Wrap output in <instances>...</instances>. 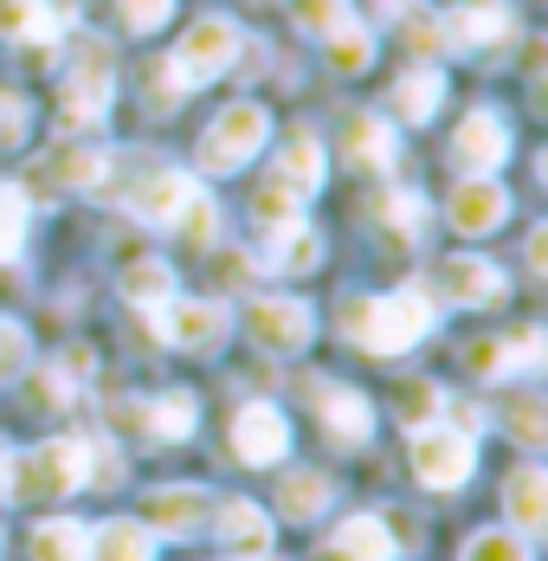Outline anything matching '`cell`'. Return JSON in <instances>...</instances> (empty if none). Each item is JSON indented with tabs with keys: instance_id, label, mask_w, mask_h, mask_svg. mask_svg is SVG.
I'll return each instance as SVG.
<instances>
[{
	"instance_id": "6da1fadb",
	"label": "cell",
	"mask_w": 548,
	"mask_h": 561,
	"mask_svg": "<svg viewBox=\"0 0 548 561\" xmlns=\"http://www.w3.org/2000/svg\"><path fill=\"white\" fill-rule=\"evenodd\" d=\"M342 336L355 342L362 355H407L413 342L433 336L438 323V290L433 284H400L393 297H349L335 310Z\"/></svg>"
},
{
	"instance_id": "7bdbcfd3",
	"label": "cell",
	"mask_w": 548,
	"mask_h": 561,
	"mask_svg": "<svg viewBox=\"0 0 548 561\" xmlns=\"http://www.w3.org/2000/svg\"><path fill=\"white\" fill-rule=\"evenodd\" d=\"M438 407H445V393H433V381H407V400H400V413H407L413 426L438 420Z\"/></svg>"
},
{
	"instance_id": "8fae6325",
	"label": "cell",
	"mask_w": 548,
	"mask_h": 561,
	"mask_svg": "<svg viewBox=\"0 0 548 561\" xmlns=\"http://www.w3.org/2000/svg\"><path fill=\"white\" fill-rule=\"evenodd\" d=\"M445 220H452V232H465V239L496 232V226L510 220V194H503V181H496V174H465V181L452 187V201H445Z\"/></svg>"
},
{
	"instance_id": "8992f818",
	"label": "cell",
	"mask_w": 548,
	"mask_h": 561,
	"mask_svg": "<svg viewBox=\"0 0 548 561\" xmlns=\"http://www.w3.org/2000/svg\"><path fill=\"white\" fill-rule=\"evenodd\" d=\"M413 478L426 484V491H458L471 471H478V446H471V433H458V426H445V420H426V426H413Z\"/></svg>"
},
{
	"instance_id": "e0dca14e",
	"label": "cell",
	"mask_w": 548,
	"mask_h": 561,
	"mask_svg": "<svg viewBox=\"0 0 548 561\" xmlns=\"http://www.w3.org/2000/svg\"><path fill=\"white\" fill-rule=\"evenodd\" d=\"M201 194V181L194 174H181V169H156L136 194H129V207H136V220H149V226H174L181 214H187V201Z\"/></svg>"
},
{
	"instance_id": "7402d4cb",
	"label": "cell",
	"mask_w": 548,
	"mask_h": 561,
	"mask_svg": "<svg viewBox=\"0 0 548 561\" xmlns=\"http://www.w3.org/2000/svg\"><path fill=\"white\" fill-rule=\"evenodd\" d=\"M323 510H329V478L310 471V465H290L284 484H277V516L284 523H317Z\"/></svg>"
},
{
	"instance_id": "681fc988",
	"label": "cell",
	"mask_w": 548,
	"mask_h": 561,
	"mask_svg": "<svg viewBox=\"0 0 548 561\" xmlns=\"http://www.w3.org/2000/svg\"><path fill=\"white\" fill-rule=\"evenodd\" d=\"M317 561H349V556H335V549H323V556H317Z\"/></svg>"
},
{
	"instance_id": "d6a6232c",
	"label": "cell",
	"mask_w": 548,
	"mask_h": 561,
	"mask_svg": "<svg viewBox=\"0 0 548 561\" xmlns=\"http://www.w3.org/2000/svg\"><path fill=\"white\" fill-rule=\"evenodd\" d=\"M503 426H510V439L516 446H543L548 439V413H543V393H510V413H503Z\"/></svg>"
},
{
	"instance_id": "c3c4849f",
	"label": "cell",
	"mask_w": 548,
	"mask_h": 561,
	"mask_svg": "<svg viewBox=\"0 0 548 561\" xmlns=\"http://www.w3.org/2000/svg\"><path fill=\"white\" fill-rule=\"evenodd\" d=\"M7 465H13V458H7V439H0V484H7Z\"/></svg>"
},
{
	"instance_id": "f907efd6",
	"label": "cell",
	"mask_w": 548,
	"mask_h": 561,
	"mask_svg": "<svg viewBox=\"0 0 548 561\" xmlns=\"http://www.w3.org/2000/svg\"><path fill=\"white\" fill-rule=\"evenodd\" d=\"M246 561H272V556H246Z\"/></svg>"
},
{
	"instance_id": "9a60e30c",
	"label": "cell",
	"mask_w": 548,
	"mask_h": 561,
	"mask_svg": "<svg viewBox=\"0 0 548 561\" xmlns=\"http://www.w3.org/2000/svg\"><path fill=\"white\" fill-rule=\"evenodd\" d=\"M201 523H207V491H194V484H162L142 504V529L149 536H194Z\"/></svg>"
},
{
	"instance_id": "60d3db41",
	"label": "cell",
	"mask_w": 548,
	"mask_h": 561,
	"mask_svg": "<svg viewBox=\"0 0 548 561\" xmlns=\"http://www.w3.org/2000/svg\"><path fill=\"white\" fill-rule=\"evenodd\" d=\"M214 226H219L214 201H207V194H194V201H187V214L174 220V232H187V245H214Z\"/></svg>"
},
{
	"instance_id": "83f0119b",
	"label": "cell",
	"mask_w": 548,
	"mask_h": 561,
	"mask_svg": "<svg viewBox=\"0 0 548 561\" xmlns=\"http://www.w3.org/2000/svg\"><path fill=\"white\" fill-rule=\"evenodd\" d=\"M329 549L349 561H393L400 549H393V529H387L381 516H349L335 536H329Z\"/></svg>"
},
{
	"instance_id": "8d00e7d4",
	"label": "cell",
	"mask_w": 548,
	"mask_h": 561,
	"mask_svg": "<svg viewBox=\"0 0 548 561\" xmlns=\"http://www.w3.org/2000/svg\"><path fill=\"white\" fill-rule=\"evenodd\" d=\"M381 220H387L393 239H407V245H413V239H420V226H426V207L400 187V194H387V201H381Z\"/></svg>"
},
{
	"instance_id": "7a4b0ae2",
	"label": "cell",
	"mask_w": 548,
	"mask_h": 561,
	"mask_svg": "<svg viewBox=\"0 0 548 561\" xmlns=\"http://www.w3.org/2000/svg\"><path fill=\"white\" fill-rule=\"evenodd\" d=\"M84 478H91V446L84 439H46V446H33L26 465H7V484L0 491L13 504H58Z\"/></svg>"
},
{
	"instance_id": "ee69618b",
	"label": "cell",
	"mask_w": 548,
	"mask_h": 561,
	"mask_svg": "<svg viewBox=\"0 0 548 561\" xmlns=\"http://www.w3.org/2000/svg\"><path fill=\"white\" fill-rule=\"evenodd\" d=\"M407 39H413L420 53H438V46H445V20L426 13V7H413V13H407Z\"/></svg>"
},
{
	"instance_id": "5b68a950",
	"label": "cell",
	"mask_w": 548,
	"mask_h": 561,
	"mask_svg": "<svg viewBox=\"0 0 548 561\" xmlns=\"http://www.w3.org/2000/svg\"><path fill=\"white\" fill-rule=\"evenodd\" d=\"M239 53H246V33H239L226 13H207V20H194V26L181 33V46H174L168 65H174V78H181L187 91H201V84H214Z\"/></svg>"
},
{
	"instance_id": "836d02e7",
	"label": "cell",
	"mask_w": 548,
	"mask_h": 561,
	"mask_svg": "<svg viewBox=\"0 0 548 561\" xmlns=\"http://www.w3.org/2000/svg\"><path fill=\"white\" fill-rule=\"evenodd\" d=\"M465 561H536V549H529V536H516V529H484V536L465 542Z\"/></svg>"
},
{
	"instance_id": "bcb514c9",
	"label": "cell",
	"mask_w": 548,
	"mask_h": 561,
	"mask_svg": "<svg viewBox=\"0 0 548 561\" xmlns=\"http://www.w3.org/2000/svg\"><path fill=\"white\" fill-rule=\"evenodd\" d=\"M246 278H252V259L226 252V259H219V284H246Z\"/></svg>"
},
{
	"instance_id": "30bf717a",
	"label": "cell",
	"mask_w": 548,
	"mask_h": 561,
	"mask_svg": "<svg viewBox=\"0 0 548 561\" xmlns=\"http://www.w3.org/2000/svg\"><path fill=\"white\" fill-rule=\"evenodd\" d=\"M104 174H110V156L104 149H91L84 136H65L53 156L39 162V194H91V187H104Z\"/></svg>"
},
{
	"instance_id": "603a6c76",
	"label": "cell",
	"mask_w": 548,
	"mask_h": 561,
	"mask_svg": "<svg viewBox=\"0 0 548 561\" xmlns=\"http://www.w3.org/2000/svg\"><path fill=\"white\" fill-rule=\"evenodd\" d=\"M272 245H265V265L272 272H284V278H304V272H317L323 265V239L310 232V226H277V232H265Z\"/></svg>"
},
{
	"instance_id": "52a82bcc",
	"label": "cell",
	"mask_w": 548,
	"mask_h": 561,
	"mask_svg": "<svg viewBox=\"0 0 548 561\" xmlns=\"http://www.w3.org/2000/svg\"><path fill=\"white\" fill-rule=\"evenodd\" d=\"M149 323H156V336L168 348H187V355H214L226 330H232V310L214 304V297H168L162 310H149Z\"/></svg>"
},
{
	"instance_id": "5bb4252c",
	"label": "cell",
	"mask_w": 548,
	"mask_h": 561,
	"mask_svg": "<svg viewBox=\"0 0 548 561\" xmlns=\"http://www.w3.org/2000/svg\"><path fill=\"white\" fill-rule=\"evenodd\" d=\"M510 33H516L510 0H458V7L445 13V39H452V46H503Z\"/></svg>"
},
{
	"instance_id": "f35d334b",
	"label": "cell",
	"mask_w": 548,
	"mask_h": 561,
	"mask_svg": "<svg viewBox=\"0 0 548 561\" xmlns=\"http://www.w3.org/2000/svg\"><path fill=\"white\" fill-rule=\"evenodd\" d=\"M290 13H297V26H304V33H317V39H323V33H335V26L349 20V0H290Z\"/></svg>"
},
{
	"instance_id": "ac0fdd59",
	"label": "cell",
	"mask_w": 548,
	"mask_h": 561,
	"mask_svg": "<svg viewBox=\"0 0 548 561\" xmlns=\"http://www.w3.org/2000/svg\"><path fill=\"white\" fill-rule=\"evenodd\" d=\"M342 162L362 169V174H387L400 162L393 123H381V116H349V129H342Z\"/></svg>"
},
{
	"instance_id": "f6af8a7d",
	"label": "cell",
	"mask_w": 548,
	"mask_h": 561,
	"mask_svg": "<svg viewBox=\"0 0 548 561\" xmlns=\"http://www.w3.org/2000/svg\"><path fill=\"white\" fill-rule=\"evenodd\" d=\"M465 362H471V375H484V381H503V342L496 336H478L465 348Z\"/></svg>"
},
{
	"instance_id": "d6986e66",
	"label": "cell",
	"mask_w": 548,
	"mask_h": 561,
	"mask_svg": "<svg viewBox=\"0 0 548 561\" xmlns=\"http://www.w3.org/2000/svg\"><path fill=\"white\" fill-rule=\"evenodd\" d=\"M503 510H510V529L516 536H543L548 529V471L543 465H523V471H510V484H503Z\"/></svg>"
},
{
	"instance_id": "9c48e42d",
	"label": "cell",
	"mask_w": 548,
	"mask_h": 561,
	"mask_svg": "<svg viewBox=\"0 0 548 561\" xmlns=\"http://www.w3.org/2000/svg\"><path fill=\"white\" fill-rule=\"evenodd\" d=\"M290 451V420L277 413L272 400H246L239 413H232V458L239 465H277Z\"/></svg>"
},
{
	"instance_id": "ab89813d",
	"label": "cell",
	"mask_w": 548,
	"mask_h": 561,
	"mask_svg": "<svg viewBox=\"0 0 548 561\" xmlns=\"http://www.w3.org/2000/svg\"><path fill=\"white\" fill-rule=\"evenodd\" d=\"M116 13H123L129 33H162L168 13H174V0H116Z\"/></svg>"
},
{
	"instance_id": "d590c367",
	"label": "cell",
	"mask_w": 548,
	"mask_h": 561,
	"mask_svg": "<svg viewBox=\"0 0 548 561\" xmlns=\"http://www.w3.org/2000/svg\"><path fill=\"white\" fill-rule=\"evenodd\" d=\"M26 368H33V342H26V330H20L13 317H0V388L20 381Z\"/></svg>"
},
{
	"instance_id": "d4e9b609",
	"label": "cell",
	"mask_w": 548,
	"mask_h": 561,
	"mask_svg": "<svg viewBox=\"0 0 548 561\" xmlns=\"http://www.w3.org/2000/svg\"><path fill=\"white\" fill-rule=\"evenodd\" d=\"M438 104H445V71H438V65H413V71L393 84V116H400V123H433Z\"/></svg>"
},
{
	"instance_id": "ffe728a7",
	"label": "cell",
	"mask_w": 548,
	"mask_h": 561,
	"mask_svg": "<svg viewBox=\"0 0 548 561\" xmlns=\"http://www.w3.org/2000/svg\"><path fill=\"white\" fill-rule=\"evenodd\" d=\"M323 174H329V156H323V136L317 129H290L284 136V149H277V181L290 187V194H317L323 187Z\"/></svg>"
},
{
	"instance_id": "4fadbf2b",
	"label": "cell",
	"mask_w": 548,
	"mask_h": 561,
	"mask_svg": "<svg viewBox=\"0 0 548 561\" xmlns=\"http://www.w3.org/2000/svg\"><path fill=\"white\" fill-rule=\"evenodd\" d=\"M452 162L465 174H496L510 162V123L496 111H471L458 123V136H452Z\"/></svg>"
},
{
	"instance_id": "b9f144b4",
	"label": "cell",
	"mask_w": 548,
	"mask_h": 561,
	"mask_svg": "<svg viewBox=\"0 0 548 561\" xmlns=\"http://www.w3.org/2000/svg\"><path fill=\"white\" fill-rule=\"evenodd\" d=\"M20 142H26V98L0 91V149H20Z\"/></svg>"
},
{
	"instance_id": "44dd1931",
	"label": "cell",
	"mask_w": 548,
	"mask_h": 561,
	"mask_svg": "<svg viewBox=\"0 0 548 561\" xmlns=\"http://www.w3.org/2000/svg\"><path fill=\"white\" fill-rule=\"evenodd\" d=\"M219 542L232 549V561L272 556V516L252 504V497H232V504L219 510Z\"/></svg>"
},
{
	"instance_id": "7c38bea8",
	"label": "cell",
	"mask_w": 548,
	"mask_h": 561,
	"mask_svg": "<svg viewBox=\"0 0 548 561\" xmlns=\"http://www.w3.org/2000/svg\"><path fill=\"white\" fill-rule=\"evenodd\" d=\"M438 290H445V304H458V310H491V304L510 297L503 272H496L491 259H478V252L445 259V265H438Z\"/></svg>"
},
{
	"instance_id": "4dcf8cb0",
	"label": "cell",
	"mask_w": 548,
	"mask_h": 561,
	"mask_svg": "<svg viewBox=\"0 0 548 561\" xmlns=\"http://www.w3.org/2000/svg\"><path fill=\"white\" fill-rule=\"evenodd\" d=\"M323 46H329V65H335V71H349V78H362V71L375 65V33H368L355 13H349L335 33H323Z\"/></svg>"
},
{
	"instance_id": "4316f807",
	"label": "cell",
	"mask_w": 548,
	"mask_h": 561,
	"mask_svg": "<svg viewBox=\"0 0 548 561\" xmlns=\"http://www.w3.org/2000/svg\"><path fill=\"white\" fill-rule=\"evenodd\" d=\"M84 561H156V536H149L142 523L116 516V523H104V529H91Z\"/></svg>"
},
{
	"instance_id": "7dc6e473",
	"label": "cell",
	"mask_w": 548,
	"mask_h": 561,
	"mask_svg": "<svg viewBox=\"0 0 548 561\" xmlns=\"http://www.w3.org/2000/svg\"><path fill=\"white\" fill-rule=\"evenodd\" d=\"M529 272H548V226L529 232Z\"/></svg>"
},
{
	"instance_id": "cb8c5ba5",
	"label": "cell",
	"mask_w": 548,
	"mask_h": 561,
	"mask_svg": "<svg viewBox=\"0 0 548 561\" xmlns=\"http://www.w3.org/2000/svg\"><path fill=\"white\" fill-rule=\"evenodd\" d=\"M0 39H13V46H53L58 39L53 0H0Z\"/></svg>"
},
{
	"instance_id": "484cf974",
	"label": "cell",
	"mask_w": 548,
	"mask_h": 561,
	"mask_svg": "<svg viewBox=\"0 0 548 561\" xmlns=\"http://www.w3.org/2000/svg\"><path fill=\"white\" fill-rule=\"evenodd\" d=\"M194 426H201V400L187 388H168L142 407V433H149V439H187Z\"/></svg>"
},
{
	"instance_id": "f1b7e54d",
	"label": "cell",
	"mask_w": 548,
	"mask_h": 561,
	"mask_svg": "<svg viewBox=\"0 0 548 561\" xmlns=\"http://www.w3.org/2000/svg\"><path fill=\"white\" fill-rule=\"evenodd\" d=\"M123 297H129L136 310H162L168 297H174V265H168V259H136V265L123 272Z\"/></svg>"
},
{
	"instance_id": "1f68e13d",
	"label": "cell",
	"mask_w": 548,
	"mask_h": 561,
	"mask_svg": "<svg viewBox=\"0 0 548 561\" xmlns=\"http://www.w3.org/2000/svg\"><path fill=\"white\" fill-rule=\"evenodd\" d=\"M252 220L265 226V232H277V226H297V220H304V194H290V187L272 174V181L252 194Z\"/></svg>"
},
{
	"instance_id": "ba28073f",
	"label": "cell",
	"mask_w": 548,
	"mask_h": 561,
	"mask_svg": "<svg viewBox=\"0 0 548 561\" xmlns=\"http://www.w3.org/2000/svg\"><path fill=\"white\" fill-rule=\"evenodd\" d=\"M246 336L259 342L265 355H297L304 342L317 336V310L304 297H252L246 304Z\"/></svg>"
},
{
	"instance_id": "2e32d148",
	"label": "cell",
	"mask_w": 548,
	"mask_h": 561,
	"mask_svg": "<svg viewBox=\"0 0 548 561\" xmlns=\"http://www.w3.org/2000/svg\"><path fill=\"white\" fill-rule=\"evenodd\" d=\"M310 400L323 407V426L342 439V446H368L375 439V407H368V393L355 388H335V381H310Z\"/></svg>"
},
{
	"instance_id": "f546056e",
	"label": "cell",
	"mask_w": 548,
	"mask_h": 561,
	"mask_svg": "<svg viewBox=\"0 0 548 561\" xmlns=\"http://www.w3.org/2000/svg\"><path fill=\"white\" fill-rule=\"evenodd\" d=\"M33 561H84V549H91V529L84 523H71V516H53V523H39L33 529Z\"/></svg>"
},
{
	"instance_id": "74e56055",
	"label": "cell",
	"mask_w": 548,
	"mask_h": 561,
	"mask_svg": "<svg viewBox=\"0 0 548 561\" xmlns=\"http://www.w3.org/2000/svg\"><path fill=\"white\" fill-rule=\"evenodd\" d=\"M543 355H548L543 330H516V336L503 342V375H529V368H543Z\"/></svg>"
},
{
	"instance_id": "3957f363",
	"label": "cell",
	"mask_w": 548,
	"mask_h": 561,
	"mask_svg": "<svg viewBox=\"0 0 548 561\" xmlns=\"http://www.w3.org/2000/svg\"><path fill=\"white\" fill-rule=\"evenodd\" d=\"M110 91H116V71H110V46L104 39H78L71 58V78H65V98H58V123L78 136V129H98L110 116Z\"/></svg>"
},
{
	"instance_id": "e575fe53",
	"label": "cell",
	"mask_w": 548,
	"mask_h": 561,
	"mask_svg": "<svg viewBox=\"0 0 548 561\" xmlns=\"http://www.w3.org/2000/svg\"><path fill=\"white\" fill-rule=\"evenodd\" d=\"M20 245H26V194L0 181V265L20 259Z\"/></svg>"
},
{
	"instance_id": "277c9868",
	"label": "cell",
	"mask_w": 548,
	"mask_h": 561,
	"mask_svg": "<svg viewBox=\"0 0 548 561\" xmlns=\"http://www.w3.org/2000/svg\"><path fill=\"white\" fill-rule=\"evenodd\" d=\"M265 136H272L265 104H226V111L207 123V136H201V169L207 174H239L259 149H265Z\"/></svg>"
}]
</instances>
